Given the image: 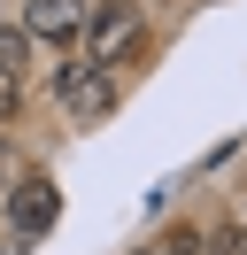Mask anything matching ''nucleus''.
Masks as SVG:
<instances>
[{"mask_svg":"<svg viewBox=\"0 0 247 255\" xmlns=\"http://www.w3.org/2000/svg\"><path fill=\"white\" fill-rule=\"evenodd\" d=\"M54 217H62V186H54V178H39V170L15 178V193H8V224H15V232L39 240V232H54Z\"/></svg>","mask_w":247,"mask_h":255,"instance_id":"7ed1b4c3","label":"nucleus"},{"mask_svg":"<svg viewBox=\"0 0 247 255\" xmlns=\"http://www.w3.org/2000/svg\"><path fill=\"white\" fill-rule=\"evenodd\" d=\"M15 109H23V93H15V78H8V70H0V124H8Z\"/></svg>","mask_w":247,"mask_h":255,"instance_id":"6e6552de","label":"nucleus"},{"mask_svg":"<svg viewBox=\"0 0 247 255\" xmlns=\"http://www.w3.org/2000/svg\"><path fill=\"white\" fill-rule=\"evenodd\" d=\"M209 255H247V224H216V232H209Z\"/></svg>","mask_w":247,"mask_h":255,"instance_id":"0eeeda50","label":"nucleus"},{"mask_svg":"<svg viewBox=\"0 0 247 255\" xmlns=\"http://www.w3.org/2000/svg\"><path fill=\"white\" fill-rule=\"evenodd\" d=\"M131 39H139V8H131V0H101V8L85 16V62H108V70H116Z\"/></svg>","mask_w":247,"mask_h":255,"instance_id":"f03ea898","label":"nucleus"},{"mask_svg":"<svg viewBox=\"0 0 247 255\" xmlns=\"http://www.w3.org/2000/svg\"><path fill=\"white\" fill-rule=\"evenodd\" d=\"M54 101L93 124V116L116 109V70H108V62H54Z\"/></svg>","mask_w":247,"mask_h":255,"instance_id":"f257e3e1","label":"nucleus"},{"mask_svg":"<svg viewBox=\"0 0 247 255\" xmlns=\"http://www.w3.org/2000/svg\"><path fill=\"white\" fill-rule=\"evenodd\" d=\"M147 255H209V240H201V232H162Z\"/></svg>","mask_w":247,"mask_h":255,"instance_id":"423d86ee","label":"nucleus"},{"mask_svg":"<svg viewBox=\"0 0 247 255\" xmlns=\"http://www.w3.org/2000/svg\"><path fill=\"white\" fill-rule=\"evenodd\" d=\"M23 47H31V31H23V23H0V70H8V78L23 70Z\"/></svg>","mask_w":247,"mask_h":255,"instance_id":"39448f33","label":"nucleus"},{"mask_svg":"<svg viewBox=\"0 0 247 255\" xmlns=\"http://www.w3.org/2000/svg\"><path fill=\"white\" fill-rule=\"evenodd\" d=\"M85 16H93L85 0H31V8H23V31L39 39V47H62V54H70L77 39H85Z\"/></svg>","mask_w":247,"mask_h":255,"instance_id":"20e7f679","label":"nucleus"}]
</instances>
